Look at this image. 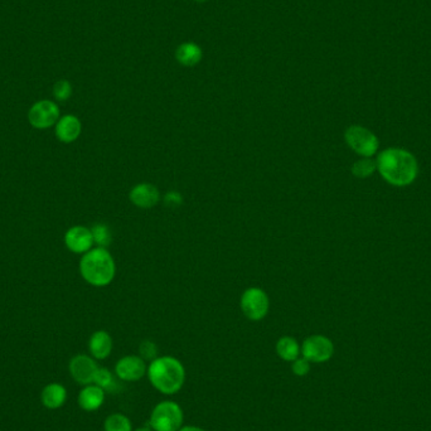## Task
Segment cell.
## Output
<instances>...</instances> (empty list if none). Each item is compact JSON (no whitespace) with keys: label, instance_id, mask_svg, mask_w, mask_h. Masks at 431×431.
Masks as SVG:
<instances>
[{"label":"cell","instance_id":"11","mask_svg":"<svg viewBox=\"0 0 431 431\" xmlns=\"http://www.w3.org/2000/svg\"><path fill=\"white\" fill-rule=\"evenodd\" d=\"M64 243L69 250L75 254H86L94 246V237L91 228L85 226H73L64 235Z\"/></svg>","mask_w":431,"mask_h":431},{"label":"cell","instance_id":"16","mask_svg":"<svg viewBox=\"0 0 431 431\" xmlns=\"http://www.w3.org/2000/svg\"><path fill=\"white\" fill-rule=\"evenodd\" d=\"M40 401L45 408L49 410H57L62 408L67 401V390L61 384H49L42 390L40 393Z\"/></svg>","mask_w":431,"mask_h":431},{"label":"cell","instance_id":"12","mask_svg":"<svg viewBox=\"0 0 431 431\" xmlns=\"http://www.w3.org/2000/svg\"><path fill=\"white\" fill-rule=\"evenodd\" d=\"M129 198L134 206L143 210H149L160 201V193L156 186L150 183H140L130 190Z\"/></svg>","mask_w":431,"mask_h":431},{"label":"cell","instance_id":"28","mask_svg":"<svg viewBox=\"0 0 431 431\" xmlns=\"http://www.w3.org/2000/svg\"><path fill=\"white\" fill-rule=\"evenodd\" d=\"M135 431H153V429L150 426H143V428H139V429H136Z\"/></svg>","mask_w":431,"mask_h":431},{"label":"cell","instance_id":"21","mask_svg":"<svg viewBox=\"0 0 431 431\" xmlns=\"http://www.w3.org/2000/svg\"><path fill=\"white\" fill-rule=\"evenodd\" d=\"M94 384L101 387L105 392H114L116 389V382H115L114 375L111 373L109 369H103V367H99L97 369Z\"/></svg>","mask_w":431,"mask_h":431},{"label":"cell","instance_id":"23","mask_svg":"<svg viewBox=\"0 0 431 431\" xmlns=\"http://www.w3.org/2000/svg\"><path fill=\"white\" fill-rule=\"evenodd\" d=\"M53 95H55L57 101H66L69 100L72 95V86L70 82L66 79L57 81L53 86Z\"/></svg>","mask_w":431,"mask_h":431},{"label":"cell","instance_id":"22","mask_svg":"<svg viewBox=\"0 0 431 431\" xmlns=\"http://www.w3.org/2000/svg\"><path fill=\"white\" fill-rule=\"evenodd\" d=\"M377 169V163L375 160L365 158L358 162H356L352 167L353 175L357 178H367Z\"/></svg>","mask_w":431,"mask_h":431},{"label":"cell","instance_id":"4","mask_svg":"<svg viewBox=\"0 0 431 431\" xmlns=\"http://www.w3.org/2000/svg\"><path fill=\"white\" fill-rule=\"evenodd\" d=\"M183 410L174 401H162L150 414L149 426L153 431H178L183 425Z\"/></svg>","mask_w":431,"mask_h":431},{"label":"cell","instance_id":"19","mask_svg":"<svg viewBox=\"0 0 431 431\" xmlns=\"http://www.w3.org/2000/svg\"><path fill=\"white\" fill-rule=\"evenodd\" d=\"M105 431H133V425L127 416L123 414H111L103 423Z\"/></svg>","mask_w":431,"mask_h":431},{"label":"cell","instance_id":"2","mask_svg":"<svg viewBox=\"0 0 431 431\" xmlns=\"http://www.w3.org/2000/svg\"><path fill=\"white\" fill-rule=\"evenodd\" d=\"M151 386L163 395L180 392L186 382V369L182 362L171 356L158 357L147 371Z\"/></svg>","mask_w":431,"mask_h":431},{"label":"cell","instance_id":"3","mask_svg":"<svg viewBox=\"0 0 431 431\" xmlns=\"http://www.w3.org/2000/svg\"><path fill=\"white\" fill-rule=\"evenodd\" d=\"M79 273L90 285L101 288L114 280L116 265L109 251L96 247L84 254L79 261Z\"/></svg>","mask_w":431,"mask_h":431},{"label":"cell","instance_id":"8","mask_svg":"<svg viewBox=\"0 0 431 431\" xmlns=\"http://www.w3.org/2000/svg\"><path fill=\"white\" fill-rule=\"evenodd\" d=\"M28 120L34 129L45 130L57 124L60 120V108L56 102L49 100L36 102L29 109Z\"/></svg>","mask_w":431,"mask_h":431},{"label":"cell","instance_id":"17","mask_svg":"<svg viewBox=\"0 0 431 431\" xmlns=\"http://www.w3.org/2000/svg\"><path fill=\"white\" fill-rule=\"evenodd\" d=\"M204 58V51L195 42H183L175 51V60L184 67H195Z\"/></svg>","mask_w":431,"mask_h":431},{"label":"cell","instance_id":"5","mask_svg":"<svg viewBox=\"0 0 431 431\" xmlns=\"http://www.w3.org/2000/svg\"><path fill=\"white\" fill-rule=\"evenodd\" d=\"M345 141L358 156L371 158L378 149V139L369 129L360 125L349 126L345 134Z\"/></svg>","mask_w":431,"mask_h":431},{"label":"cell","instance_id":"20","mask_svg":"<svg viewBox=\"0 0 431 431\" xmlns=\"http://www.w3.org/2000/svg\"><path fill=\"white\" fill-rule=\"evenodd\" d=\"M91 232H93V237H94V243L99 245V247L106 249L112 241L110 227L105 223H96L91 228Z\"/></svg>","mask_w":431,"mask_h":431},{"label":"cell","instance_id":"26","mask_svg":"<svg viewBox=\"0 0 431 431\" xmlns=\"http://www.w3.org/2000/svg\"><path fill=\"white\" fill-rule=\"evenodd\" d=\"M165 204H168L169 207H180L182 202H183V198H182L181 193L178 192H169L167 193V196L164 198Z\"/></svg>","mask_w":431,"mask_h":431},{"label":"cell","instance_id":"1","mask_svg":"<svg viewBox=\"0 0 431 431\" xmlns=\"http://www.w3.org/2000/svg\"><path fill=\"white\" fill-rule=\"evenodd\" d=\"M376 163L384 181L397 187L411 184L419 172L415 158L404 149L384 150L377 158Z\"/></svg>","mask_w":431,"mask_h":431},{"label":"cell","instance_id":"24","mask_svg":"<svg viewBox=\"0 0 431 431\" xmlns=\"http://www.w3.org/2000/svg\"><path fill=\"white\" fill-rule=\"evenodd\" d=\"M139 354L144 361H154L158 358V347L151 341H143L139 345Z\"/></svg>","mask_w":431,"mask_h":431},{"label":"cell","instance_id":"29","mask_svg":"<svg viewBox=\"0 0 431 431\" xmlns=\"http://www.w3.org/2000/svg\"><path fill=\"white\" fill-rule=\"evenodd\" d=\"M195 1H198V3H204V1H207V0H195Z\"/></svg>","mask_w":431,"mask_h":431},{"label":"cell","instance_id":"6","mask_svg":"<svg viewBox=\"0 0 431 431\" xmlns=\"http://www.w3.org/2000/svg\"><path fill=\"white\" fill-rule=\"evenodd\" d=\"M241 310L243 315L252 321H262L270 308V300L267 293L260 288H249L241 297Z\"/></svg>","mask_w":431,"mask_h":431},{"label":"cell","instance_id":"10","mask_svg":"<svg viewBox=\"0 0 431 431\" xmlns=\"http://www.w3.org/2000/svg\"><path fill=\"white\" fill-rule=\"evenodd\" d=\"M147 365L140 356H125L115 366V375L125 382L139 381L147 375Z\"/></svg>","mask_w":431,"mask_h":431},{"label":"cell","instance_id":"18","mask_svg":"<svg viewBox=\"0 0 431 431\" xmlns=\"http://www.w3.org/2000/svg\"><path fill=\"white\" fill-rule=\"evenodd\" d=\"M276 353L282 361L294 362L301 354V345L293 337H282L276 343Z\"/></svg>","mask_w":431,"mask_h":431},{"label":"cell","instance_id":"7","mask_svg":"<svg viewBox=\"0 0 431 431\" xmlns=\"http://www.w3.org/2000/svg\"><path fill=\"white\" fill-rule=\"evenodd\" d=\"M334 353V345L330 338L324 336H310L301 345V356L310 363L330 361Z\"/></svg>","mask_w":431,"mask_h":431},{"label":"cell","instance_id":"9","mask_svg":"<svg viewBox=\"0 0 431 431\" xmlns=\"http://www.w3.org/2000/svg\"><path fill=\"white\" fill-rule=\"evenodd\" d=\"M69 369L71 376L77 384L87 386L94 384L99 366L95 362L94 357H90L86 354H77L71 360Z\"/></svg>","mask_w":431,"mask_h":431},{"label":"cell","instance_id":"27","mask_svg":"<svg viewBox=\"0 0 431 431\" xmlns=\"http://www.w3.org/2000/svg\"><path fill=\"white\" fill-rule=\"evenodd\" d=\"M178 431H206L204 429H201V428H198V426H192V425H188V426H182L181 429Z\"/></svg>","mask_w":431,"mask_h":431},{"label":"cell","instance_id":"15","mask_svg":"<svg viewBox=\"0 0 431 431\" xmlns=\"http://www.w3.org/2000/svg\"><path fill=\"white\" fill-rule=\"evenodd\" d=\"M88 349L95 360H105L112 351V338L108 332L97 330L90 337Z\"/></svg>","mask_w":431,"mask_h":431},{"label":"cell","instance_id":"25","mask_svg":"<svg viewBox=\"0 0 431 431\" xmlns=\"http://www.w3.org/2000/svg\"><path fill=\"white\" fill-rule=\"evenodd\" d=\"M291 371L295 376H306L310 371V362L306 361L304 357H299L295 361L291 362Z\"/></svg>","mask_w":431,"mask_h":431},{"label":"cell","instance_id":"14","mask_svg":"<svg viewBox=\"0 0 431 431\" xmlns=\"http://www.w3.org/2000/svg\"><path fill=\"white\" fill-rule=\"evenodd\" d=\"M105 401V391L97 384H91L84 386L79 391L77 402L79 408L87 412H94L101 408Z\"/></svg>","mask_w":431,"mask_h":431},{"label":"cell","instance_id":"13","mask_svg":"<svg viewBox=\"0 0 431 431\" xmlns=\"http://www.w3.org/2000/svg\"><path fill=\"white\" fill-rule=\"evenodd\" d=\"M55 126L57 139L66 144L77 140L82 132V124L79 119L75 115H64L60 118Z\"/></svg>","mask_w":431,"mask_h":431}]
</instances>
